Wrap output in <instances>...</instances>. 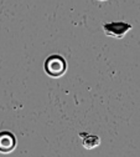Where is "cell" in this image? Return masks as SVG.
<instances>
[{
  "mask_svg": "<svg viewBox=\"0 0 140 157\" xmlns=\"http://www.w3.org/2000/svg\"><path fill=\"white\" fill-rule=\"evenodd\" d=\"M79 136L83 139V146L88 150H92V148H95L99 146V144H101V140L98 139L97 136L94 135H88V133H79Z\"/></svg>",
  "mask_w": 140,
  "mask_h": 157,
  "instance_id": "4",
  "label": "cell"
},
{
  "mask_svg": "<svg viewBox=\"0 0 140 157\" xmlns=\"http://www.w3.org/2000/svg\"><path fill=\"white\" fill-rule=\"evenodd\" d=\"M131 29V25L127 23H108L104 24V33L112 37H123L127 31Z\"/></svg>",
  "mask_w": 140,
  "mask_h": 157,
  "instance_id": "2",
  "label": "cell"
},
{
  "mask_svg": "<svg viewBox=\"0 0 140 157\" xmlns=\"http://www.w3.org/2000/svg\"><path fill=\"white\" fill-rule=\"evenodd\" d=\"M15 147V139L9 132L0 133V151L2 152H10Z\"/></svg>",
  "mask_w": 140,
  "mask_h": 157,
  "instance_id": "3",
  "label": "cell"
},
{
  "mask_svg": "<svg viewBox=\"0 0 140 157\" xmlns=\"http://www.w3.org/2000/svg\"><path fill=\"white\" fill-rule=\"evenodd\" d=\"M45 69L47 71V74L52 77H58L62 76L66 71V63L61 56H51L47 59V61L45 64Z\"/></svg>",
  "mask_w": 140,
  "mask_h": 157,
  "instance_id": "1",
  "label": "cell"
}]
</instances>
